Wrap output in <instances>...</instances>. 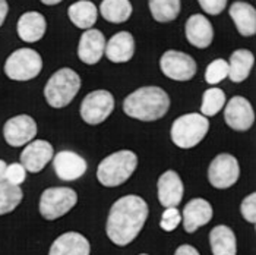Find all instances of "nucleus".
I'll list each match as a JSON object with an SVG mask.
<instances>
[{
    "label": "nucleus",
    "mask_w": 256,
    "mask_h": 255,
    "mask_svg": "<svg viewBox=\"0 0 256 255\" xmlns=\"http://www.w3.org/2000/svg\"><path fill=\"white\" fill-rule=\"evenodd\" d=\"M214 216L212 205L204 199V198H195L190 199L183 210V227L188 233H195L200 226H205L211 221Z\"/></svg>",
    "instance_id": "nucleus-15"
},
{
    "label": "nucleus",
    "mask_w": 256,
    "mask_h": 255,
    "mask_svg": "<svg viewBox=\"0 0 256 255\" xmlns=\"http://www.w3.org/2000/svg\"><path fill=\"white\" fill-rule=\"evenodd\" d=\"M47 30V22L44 15L40 12H25L18 21L16 31L22 41L36 43L44 37Z\"/></svg>",
    "instance_id": "nucleus-21"
},
{
    "label": "nucleus",
    "mask_w": 256,
    "mask_h": 255,
    "mask_svg": "<svg viewBox=\"0 0 256 255\" xmlns=\"http://www.w3.org/2000/svg\"><path fill=\"white\" fill-rule=\"evenodd\" d=\"M6 167H8V164H6V163H4L3 160H0V182H3V180H4Z\"/></svg>",
    "instance_id": "nucleus-37"
},
{
    "label": "nucleus",
    "mask_w": 256,
    "mask_h": 255,
    "mask_svg": "<svg viewBox=\"0 0 256 255\" xmlns=\"http://www.w3.org/2000/svg\"><path fill=\"white\" fill-rule=\"evenodd\" d=\"M78 202V195L70 188H48L40 198V214L46 220H58L68 214Z\"/></svg>",
    "instance_id": "nucleus-7"
},
{
    "label": "nucleus",
    "mask_w": 256,
    "mask_h": 255,
    "mask_svg": "<svg viewBox=\"0 0 256 255\" xmlns=\"http://www.w3.org/2000/svg\"><path fill=\"white\" fill-rule=\"evenodd\" d=\"M157 189L160 204L164 208L178 207L182 202L184 188H183V182L178 175V172H174V170L164 172L158 179Z\"/></svg>",
    "instance_id": "nucleus-16"
},
{
    "label": "nucleus",
    "mask_w": 256,
    "mask_h": 255,
    "mask_svg": "<svg viewBox=\"0 0 256 255\" xmlns=\"http://www.w3.org/2000/svg\"><path fill=\"white\" fill-rule=\"evenodd\" d=\"M24 192L20 186L10 185L9 182H0V216L12 213L20 204Z\"/></svg>",
    "instance_id": "nucleus-28"
},
{
    "label": "nucleus",
    "mask_w": 256,
    "mask_h": 255,
    "mask_svg": "<svg viewBox=\"0 0 256 255\" xmlns=\"http://www.w3.org/2000/svg\"><path fill=\"white\" fill-rule=\"evenodd\" d=\"M91 246L88 239L78 232L60 235L52 245L48 255H90Z\"/></svg>",
    "instance_id": "nucleus-20"
},
{
    "label": "nucleus",
    "mask_w": 256,
    "mask_h": 255,
    "mask_svg": "<svg viewBox=\"0 0 256 255\" xmlns=\"http://www.w3.org/2000/svg\"><path fill=\"white\" fill-rule=\"evenodd\" d=\"M180 223H182V216H180L178 210L176 207H170L162 213L160 227L166 232H173L174 229H178Z\"/></svg>",
    "instance_id": "nucleus-31"
},
{
    "label": "nucleus",
    "mask_w": 256,
    "mask_h": 255,
    "mask_svg": "<svg viewBox=\"0 0 256 255\" xmlns=\"http://www.w3.org/2000/svg\"><path fill=\"white\" fill-rule=\"evenodd\" d=\"M41 3H44V5H47V6H53V5H58L60 3L62 0H40Z\"/></svg>",
    "instance_id": "nucleus-38"
},
{
    "label": "nucleus",
    "mask_w": 256,
    "mask_h": 255,
    "mask_svg": "<svg viewBox=\"0 0 256 255\" xmlns=\"http://www.w3.org/2000/svg\"><path fill=\"white\" fill-rule=\"evenodd\" d=\"M42 69V59L32 49H18L4 62V74L14 81L37 78Z\"/></svg>",
    "instance_id": "nucleus-6"
},
{
    "label": "nucleus",
    "mask_w": 256,
    "mask_h": 255,
    "mask_svg": "<svg viewBox=\"0 0 256 255\" xmlns=\"http://www.w3.org/2000/svg\"><path fill=\"white\" fill-rule=\"evenodd\" d=\"M170 109V97L160 87H142L130 93L123 101V112L129 118L142 122L158 120Z\"/></svg>",
    "instance_id": "nucleus-2"
},
{
    "label": "nucleus",
    "mask_w": 256,
    "mask_h": 255,
    "mask_svg": "<svg viewBox=\"0 0 256 255\" xmlns=\"http://www.w3.org/2000/svg\"><path fill=\"white\" fill-rule=\"evenodd\" d=\"M140 255H146V254H140Z\"/></svg>",
    "instance_id": "nucleus-39"
},
{
    "label": "nucleus",
    "mask_w": 256,
    "mask_h": 255,
    "mask_svg": "<svg viewBox=\"0 0 256 255\" xmlns=\"http://www.w3.org/2000/svg\"><path fill=\"white\" fill-rule=\"evenodd\" d=\"M114 110V97L107 90L88 93L80 103V118L88 125H100Z\"/></svg>",
    "instance_id": "nucleus-8"
},
{
    "label": "nucleus",
    "mask_w": 256,
    "mask_h": 255,
    "mask_svg": "<svg viewBox=\"0 0 256 255\" xmlns=\"http://www.w3.org/2000/svg\"><path fill=\"white\" fill-rule=\"evenodd\" d=\"M37 123L28 115H18L9 119L3 126V137L10 147H22L37 135Z\"/></svg>",
    "instance_id": "nucleus-11"
},
{
    "label": "nucleus",
    "mask_w": 256,
    "mask_h": 255,
    "mask_svg": "<svg viewBox=\"0 0 256 255\" xmlns=\"http://www.w3.org/2000/svg\"><path fill=\"white\" fill-rule=\"evenodd\" d=\"M25 177H26V170H25V167L20 163H14V164H9L6 167L4 180L9 182L10 185L20 186V183L25 182Z\"/></svg>",
    "instance_id": "nucleus-32"
},
{
    "label": "nucleus",
    "mask_w": 256,
    "mask_h": 255,
    "mask_svg": "<svg viewBox=\"0 0 256 255\" xmlns=\"http://www.w3.org/2000/svg\"><path fill=\"white\" fill-rule=\"evenodd\" d=\"M240 211H242V216L246 221L255 224L256 223V194L252 192L249 196H246L243 201H242V205H240Z\"/></svg>",
    "instance_id": "nucleus-33"
},
{
    "label": "nucleus",
    "mask_w": 256,
    "mask_h": 255,
    "mask_svg": "<svg viewBox=\"0 0 256 255\" xmlns=\"http://www.w3.org/2000/svg\"><path fill=\"white\" fill-rule=\"evenodd\" d=\"M210 245L212 255H236L237 240L234 232L224 224L216 226L210 232Z\"/></svg>",
    "instance_id": "nucleus-23"
},
{
    "label": "nucleus",
    "mask_w": 256,
    "mask_h": 255,
    "mask_svg": "<svg viewBox=\"0 0 256 255\" xmlns=\"http://www.w3.org/2000/svg\"><path fill=\"white\" fill-rule=\"evenodd\" d=\"M254 63H255V58L252 52L246 49H238L236 52H233L228 62V78L236 84L243 82L250 75Z\"/></svg>",
    "instance_id": "nucleus-25"
},
{
    "label": "nucleus",
    "mask_w": 256,
    "mask_h": 255,
    "mask_svg": "<svg viewBox=\"0 0 256 255\" xmlns=\"http://www.w3.org/2000/svg\"><path fill=\"white\" fill-rule=\"evenodd\" d=\"M150 11L157 22H172L180 14V0H150Z\"/></svg>",
    "instance_id": "nucleus-27"
},
{
    "label": "nucleus",
    "mask_w": 256,
    "mask_h": 255,
    "mask_svg": "<svg viewBox=\"0 0 256 255\" xmlns=\"http://www.w3.org/2000/svg\"><path fill=\"white\" fill-rule=\"evenodd\" d=\"M237 31L243 37H252L256 33V11L246 2H234L228 11Z\"/></svg>",
    "instance_id": "nucleus-22"
},
{
    "label": "nucleus",
    "mask_w": 256,
    "mask_h": 255,
    "mask_svg": "<svg viewBox=\"0 0 256 255\" xmlns=\"http://www.w3.org/2000/svg\"><path fill=\"white\" fill-rule=\"evenodd\" d=\"M224 119L232 129L244 132L252 128L255 122V112L248 98L236 96L226 104Z\"/></svg>",
    "instance_id": "nucleus-12"
},
{
    "label": "nucleus",
    "mask_w": 256,
    "mask_h": 255,
    "mask_svg": "<svg viewBox=\"0 0 256 255\" xmlns=\"http://www.w3.org/2000/svg\"><path fill=\"white\" fill-rule=\"evenodd\" d=\"M240 176L238 161L232 154H218L210 164L208 180L217 189H227L233 186Z\"/></svg>",
    "instance_id": "nucleus-10"
},
{
    "label": "nucleus",
    "mask_w": 256,
    "mask_h": 255,
    "mask_svg": "<svg viewBox=\"0 0 256 255\" xmlns=\"http://www.w3.org/2000/svg\"><path fill=\"white\" fill-rule=\"evenodd\" d=\"M68 17L75 27L80 30H91L92 25L97 22L98 9L90 0H79L69 6Z\"/></svg>",
    "instance_id": "nucleus-24"
},
{
    "label": "nucleus",
    "mask_w": 256,
    "mask_h": 255,
    "mask_svg": "<svg viewBox=\"0 0 256 255\" xmlns=\"http://www.w3.org/2000/svg\"><path fill=\"white\" fill-rule=\"evenodd\" d=\"M79 88L80 78L78 74L70 68H62L47 81L44 87V97L52 107L62 109L76 97Z\"/></svg>",
    "instance_id": "nucleus-4"
},
{
    "label": "nucleus",
    "mask_w": 256,
    "mask_h": 255,
    "mask_svg": "<svg viewBox=\"0 0 256 255\" xmlns=\"http://www.w3.org/2000/svg\"><path fill=\"white\" fill-rule=\"evenodd\" d=\"M210 131V120L199 113H188L178 118L172 125V141L178 148H194Z\"/></svg>",
    "instance_id": "nucleus-5"
},
{
    "label": "nucleus",
    "mask_w": 256,
    "mask_h": 255,
    "mask_svg": "<svg viewBox=\"0 0 256 255\" xmlns=\"http://www.w3.org/2000/svg\"><path fill=\"white\" fill-rule=\"evenodd\" d=\"M198 2L200 8L210 15H220L227 6V0H198Z\"/></svg>",
    "instance_id": "nucleus-34"
},
{
    "label": "nucleus",
    "mask_w": 256,
    "mask_h": 255,
    "mask_svg": "<svg viewBox=\"0 0 256 255\" xmlns=\"http://www.w3.org/2000/svg\"><path fill=\"white\" fill-rule=\"evenodd\" d=\"M186 40L198 49H206L211 46L214 40V28L212 24L204 15L195 14L186 21L184 25Z\"/></svg>",
    "instance_id": "nucleus-18"
},
{
    "label": "nucleus",
    "mask_w": 256,
    "mask_h": 255,
    "mask_svg": "<svg viewBox=\"0 0 256 255\" xmlns=\"http://www.w3.org/2000/svg\"><path fill=\"white\" fill-rule=\"evenodd\" d=\"M174 255H199V252H198L196 248H194L192 245H182L176 249Z\"/></svg>",
    "instance_id": "nucleus-35"
},
{
    "label": "nucleus",
    "mask_w": 256,
    "mask_h": 255,
    "mask_svg": "<svg viewBox=\"0 0 256 255\" xmlns=\"http://www.w3.org/2000/svg\"><path fill=\"white\" fill-rule=\"evenodd\" d=\"M228 77V62L224 59L212 60L205 71V81L211 85L220 84Z\"/></svg>",
    "instance_id": "nucleus-30"
},
{
    "label": "nucleus",
    "mask_w": 256,
    "mask_h": 255,
    "mask_svg": "<svg viewBox=\"0 0 256 255\" xmlns=\"http://www.w3.org/2000/svg\"><path fill=\"white\" fill-rule=\"evenodd\" d=\"M106 37L100 30H86L78 44V56L86 65L98 63L106 50Z\"/></svg>",
    "instance_id": "nucleus-17"
},
{
    "label": "nucleus",
    "mask_w": 256,
    "mask_h": 255,
    "mask_svg": "<svg viewBox=\"0 0 256 255\" xmlns=\"http://www.w3.org/2000/svg\"><path fill=\"white\" fill-rule=\"evenodd\" d=\"M161 72L167 78L173 81H189L196 74V62L195 59L183 52L167 50L160 59Z\"/></svg>",
    "instance_id": "nucleus-9"
},
{
    "label": "nucleus",
    "mask_w": 256,
    "mask_h": 255,
    "mask_svg": "<svg viewBox=\"0 0 256 255\" xmlns=\"http://www.w3.org/2000/svg\"><path fill=\"white\" fill-rule=\"evenodd\" d=\"M130 0H102L100 5L101 17L112 24H123L132 15Z\"/></svg>",
    "instance_id": "nucleus-26"
},
{
    "label": "nucleus",
    "mask_w": 256,
    "mask_h": 255,
    "mask_svg": "<svg viewBox=\"0 0 256 255\" xmlns=\"http://www.w3.org/2000/svg\"><path fill=\"white\" fill-rule=\"evenodd\" d=\"M54 156L52 144L47 141L36 139L28 142V145L20 153V164L25 167L30 173H38L41 172Z\"/></svg>",
    "instance_id": "nucleus-13"
},
{
    "label": "nucleus",
    "mask_w": 256,
    "mask_h": 255,
    "mask_svg": "<svg viewBox=\"0 0 256 255\" xmlns=\"http://www.w3.org/2000/svg\"><path fill=\"white\" fill-rule=\"evenodd\" d=\"M226 104V94L220 88H210L202 96V104H200V113L202 116L212 118L222 110Z\"/></svg>",
    "instance_id": "nucleus-29"
},
{
    "label": "nucleus",
    "mask_w": 256,
    "mask_h": 255,
    "mask_svg": "<svg viewBox=\"0 0 256 255\" xmlns=\"http://www.w3.org/2000/svg\"><path fill=\"white\" fill-rule=\"evenodd\" d=\"M148 218V204L138 195L118 198L107 217V236L118 246L134 242Z\"/></svg>",
    "instance_id": "nucleus-1"
},
{
    "label": "nucleus",
    "mask_w": 256,
    "mask_h": 255,
    "mask_svg": "<svg viewBox=\"0 0 256 255\" xmlns=\"http://www.w3.org/2000/svg\"><path fill=\"white\" fill-rule=\"evenodd\" d=\"M53 167L59 179L64 182H72L84 176L88 166L82 156L69 150H63L53 156Z\"/></svg>",
    "instance_id": "nucleus-14"
},
{
    "label": "nucleus",
    "mask_w": 256,
    "mask_h": 255,
    "mask_svg": "<svg viewBox=\"0 0 256 255\" xmlns=\"http://www.w3.org/2000/svg\"><path fill=\"white\" fill-rule=\"evenodd\" d=\"M138 157L130 150H120L104 158L98 164L97 179L102 186L114 188L124 183L134 175Z\"/></svg>",
    "instance_id": "nucleus-3"
},
{
    "label": "nucleus",
    "mask_w": 256,
    "mask_h": 255,
    "mask_svg": "<svg viewBox=\"0 0 256 255\" xmlns=\"http://www.w3.org/2000/svg\"><path fill=\"white\" fill-rule=\"evenodd\" d=\"M8 12H9V5L6 0H0V27L3 25V22L8 17Z\"/></svg>",
    "instance_id": "nucleus-36"
},
{
    "label": "nucleus",
    "mask_w": 256,
    "mask_h": 255,
    "mask_svg": "<svg viewBox=\"0 0 256 255\" xmlns=\"http://www.w3.org/2000/svg\"><path fill=\"white\" fill-rule=\"evenodd\" d=\"M135 40L128 31H120L106 43L104 55L113 63H126L134 58Z\"/></svg>",
    "instance_id": "nucleus-19"
}]
</instances>
